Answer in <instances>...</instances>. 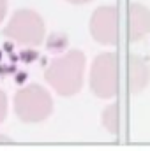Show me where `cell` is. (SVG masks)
Wrapping results in <instances>:
<instances>
[{
	"label": "cell",
	"instance_id": "6da1fadb",
	"mask_svg": "<svg viewBox=\"0 0 150 151\" xmlns=\"http://www.w3.org/2000/svg\"><path fill=\"white\" fill-rule=\"evenodd\" d=\"M87 58L83 51L69 49L57 56L46 69L44 79L60 97H73L81 91L85 81Z\"/></svg>",
	"mask_w": 150,
	"mask_h": 151
},
{
	"label": "cell",
	"instance_id": "7a4b0ae2",
	"mask_svg": "<svg viewBox=\"0 0 150 151\" xmlns=\"http://www.w3.org/2000/svg\"><path fill=\"white\" fill-rule=\"evenodd\" d=\"M12 109L23 123H41L53 113V99L50 91L41 84H27L18 90L12 99Z\"/></svg>",
	"mask_w": 150,
	"mask_h": 151
},
{
	"label": "cell",
	"instance_id": "3957f363",
	"mask_svg": "<svg viewBox=\"0 0 150 151\" xmlns=\"http://www.w3.org/2000/svg\"><path fill=\"white\" fill-rule=\"evenodd\" d=\"M88 84L99 99L111 100L117 97L120 88V60L115 51H104L95 56L90 67Z\"/></svg>",
	"mask_w": 150,
	"mask_h": 151
},
{
	"label": "cell",
	"instance_id": "277c9868",
	"mask_svg": "<svg viewBox=\"0 0 150 151\" xmlns=\"http://www.w3.org/2000/svg\"><path fill=\"white\" fill-rule=\"evenodd\" d=\"M44 35V21L41 14L32 9H18L4 28V37L21 46H39Z\"/></svg>",
	"mask_w": 150,
	"mask_h": 151
},
{
	"label": "cell",
	"instance_id": "5b68a950",
	"mask_svg": "<svg viewBox=\"0 0 150 151\" xmlns=\"http://www.w3.org/2000/svg\"><path fill=\"white\" fill-rule=\"evenodd\" d=\"M120 18L115 5H101L94 11L88 21V32L94 40L103 46H117L120 39Z\"/></svg>",
	"mask_w": 150,
	"mask_h": 151
},
{
	"label": "cell",
	"instance_id": "8992f818",
	"mask_svg": "<svg viewBox=\"0 0 150 151\" xmlns=\"http://www.w3.org/2000/svg\"><path fill=\"white\" fill-rule=\"evenodd\" d=\"M150 32V11L143 4L133 2L127 7V37L131 42L141 40Z\"/></svg>",
	"mask_w": 150,
	"mask_h": 151
},
{
	"label": "cell",
	"instance_id": "52a82bcc",
	"mask_svg": "<svg viewBox=\"0 0 150 151\" xmlns=\"http://www.w3.org/2000/svg\"><path fill=\"white\" fill-rule=\"evenodd\" d=\"M150 81V69L149 65L136 55L129 56L127 62V84H129V91L133 95L141 93Z\"/></svg>",
	"mask_w": 150,
	"mask_h": 151
},
{
	"label": "cell",
	"instance_id": "ba28073f",
	"mask_svg": "<svg viewBox=\"0 0 150 151\" xmlns=\"http://www.w3.org/2000/svg\"><path fill=\"white\" fill-rule=\"evenodd\" d=\"M101 121H103L104 128H106L110 134L117 135V134L120 132V116H118V104H117V102L110 104V106L103 111Z\"/></svg>",
	"mask_w": 150,
	"mask_h": 151
},
{
	"label": "cell",
	"instance_id": "9c48e42d",
	"mask_svg": "<svg viewBox=\"0 0 150 151\" xmlns=\"http://www.w3.org/2000/svg\"><path fill=\"white\" fill-rule=\"evenodd\" d=\"M7 116V95L0 90V123L5 119Z\"/></svg>",
	"mask_w": 150,
	"mask_h": 151
},
{
	"label": "cell",
	"instance_id": "30bf717a",
	"mask_svg": "<svg viewBox=\"0 0 150 151\" xmlns=\"http://www.w3.org/2000/svg\"><path fill=\"white\" fill-rule=\"evenodd\" d=\"M7 14V0H0V23L5 19Z\"/></svg>",
	"mask_w": 150,
	"mask_h": 151
},
{
	"label": "cell",
	"instance_id": "8fae6325",
	"mask_svg": "<svg viewBox=\"0 0 150 151\" xmlns=\"http://www.w3.org/2000/svg\"><path fill=\"white\" fill-rule=\"evenodd\" d=\"M66 2L74 4V5H83V4H88V2H92V0H66Z\"/></svg>",
	"mask_w": 150,
	"mask_h": 151
},
{
	"label": "cell",
	"instance_id": "7c38bea8",
	"mask_svg": "<svg viewBox=\"0 0 150 151\" xmlns=\"http://www.w3.org/2000/svg\"><path fill=\"white\" fill-rule=\"evenodd\" d=\"M12 141L9 139V137H5V135H0V144H11Z\"/></svg>",
	"mask_w": 150,
	"mask_h": 151
}]
</instances>
